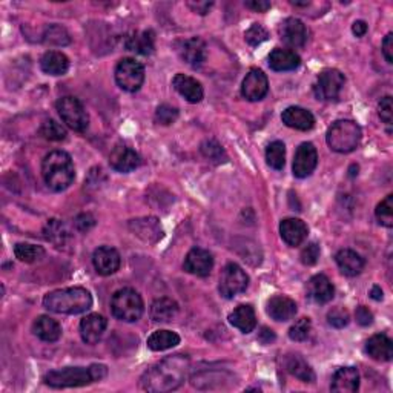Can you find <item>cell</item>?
Wrapping results in <instances>:
<instances>
[{"mask_svg": "<svg viewBox=\"0 0 393 393\" xmlns=\"http://www.w3.org/2000/svg\"><path fill=\"white\" fill-rule=\"evenodd\" d=\"M189 369L187 356L176 355L169 356L163 361L151 367L142 376L140 385L143 390L148 392H172L177 390L186 380Z\"/></svg>", "mask_w": 393, "mask_h": 393, "instance_id": "1", "label": "cell"}, {"mask_svg": "<svg viewBox=\"0 0 393 393\" xmlns=\"http://www.w3.org/2000/svg\"><path fill=\"white\" fill-rule=\"evenodd\" d=\"M43 306L54 314L78 315L92 308V295L85 287L57 289L43 296Z\"/></svg>", "mask_w": 393, "mask_h": 393, "instance_id": "2", "label": "cell"}, {"mask_svg": "<svg viewBox=\"0 0 393 393\" xmlns=\"http://www.w3.org/2000/svg\"><path fill=\"white\" fill-rule=\"evenodd\" d=\"M42 176L49 189L62 192L68 189L76 178V169L72 158L65 151H53L43 158Z\"/></svg>", "mask_w": 393, "mask_h": 393, "instance_id": "3", "label": "cell"}, {"mask_svg": "<svg viewBox=\"0 0 393 393\" xmlns=\"http://www.w3.org/2000/svg\"><path fill=\"white\" fill-rule=\"evenodd\" d=\"M326 142L331 149L340 154H347L361 142V128L352 120H338L327 129Z\"/></svg>", "mask_w": 393, "mask_h": 393, "instance_id": "4", "label": "cell"}, {"mask_svg": "<svg viewBox=\"0 0 393 393\" xmlns=\"http://www.w3.org/2000/svg\"><path fill=\"white\" fill-rule=\"evenodd\" d=\"M111 310L114 317L125 323H134L140 319L144 312V304L140 294L131 287H123L112 295Z\"/></svg>", "mask_w": 393, "mask_h": 393, "instance_id": "5", "label": "cell"}, {"mask_svg": "<svg viewBox=\"0 0 393 393\" xmlns=\"http://www.w3.org/2000/svg\"><path fill=\"white\" fill-rule=\"evenodd\" d=\"M45 384L54 389H67V387H83L91 383H96L92 375L91 366L86 367H65L59 370H51L43 378Z\"/></svg>", "mask_w": 393, "mask_h": 393, "instance_id": "6", "label": "cell"}, {"mask_svg": "<svg viewBox=\"0 0 393 393\" xmlns=\"http://www.w3.org/2000/svg\"><path fill=\"white\" fill-rule=\"evenodd\" d=\"M57 112H59L62 122L77 133H85L90 126V115L86 112L82 101L78 99L67 96L57 100Z\"/></svg>", "mask_w": 393, "mask_h": 393, "instance_id": "7", "label": "cell"}, {"mask_svg": "<svg viewBox=\"0 0 393 393\" xmlns=\"http://www.w3.org/2000/svg\"><path fill=\"white\" fill-rule=\"evenodd\" d=\"M115 82L126 92L138 91L144 82V67L135 59H122L115 67Z\"/></svg>", "mask_w": 393, "mask_h": 393, "instance_id": "8", "label": "cell"}, {"mask_svg": "<svg viewBox=\"0 0 393 393\" xmlns=\"http://www.w3.org/2000/svg\"><path fill=\"white\" fill-rule=\"evenodd\" d=\"M249 285V276L240 267L237 263H229L224 266V269L220 274V285H218V290H220L221 296L231 298L237 296L238 294H243Z\"/></svg>", "mask_w": 393, "mask_h": 393, "instance_id": "9", "label": "cell"}, {"mask_svg": "<svg viewBox=\"0 0 393 393\" xmlns=\"http://www.w3.org/2000/svg\"><path fill=\"white\" fill-rule=\"evenodd\" d=\"M346 78L338 69H324L317 77L315 96L321 100H337L344 88Z\"/></svg>", "mask_w": 393, "mask_h": 393, "instance_id": "10", "label": "cell"}, {"mask_svg": "<svg viewBox=\"0 0 393 393\" xmlns=\"http://www.w3.org/2000/svg\"><path fill=\"white\" fill-rule=\"evenodd\" d=\"M317 165H318L317 148L309 142L301 143L300 147H298L294 157V165H292L294 176L296 178L309 177L310 174L315 171Z\"/></svg>", "mask_w": 393, "mask_h": 393, "instance_id": "11", "label": "cell"}, {"mask_svg": "<svg viewBox=\"0 0 393 393\" xmlns=\"http://www.w3.org/2000/svg\"><path fill=\"white\" fill-rule=\"evenodd\" d=\"M269 82L266 74L261 69H251L247 72L243 85L242 94L246 100L249 101H260L267 96Z\"/></svg>", "mask_w": 393, "mask_h": 393, "instance_id": "12", "label": "cell"}, {"mask_svg": "<svg viewBox=\"0 0 393 393\" xmlns=\"http://www.w3.org/2000/svg\"><path fill=\"white\" fill-rule=\"evenodd\" d=\"M185 271L195 276H208L214 267L212 253L201 247H194L185 258Z\"/></svg>", "mask_w": 393, "mask_h": 393, "instance_id": "13", "label": "cell"}, {"mask_svg": "<svg viewBox=\"0 0 393 393\" xmlns=\"http://www.w3.org/2000/svg\"><path fill=\"white\" fill-rule=\"evenodd\" d=\"M92 263L96 267L97 274L108 276L115 274L120 269V253L117 249H114L111 246H100L99 249H96L92 256Z\"/></svg>", "mask_w": 393, "mask_h": 393, "instance_id": "14", "label": "cell"}, {"mask_svg": "<svg viewBox=\"0 0 393 393\" xmlns=\"http://www.w3.org/2000/svg\"><path fill=\"white\" fill-rule=\"evenodd\" d=\"M109 165L117 172H131L140 165V157L126 144H117L109 154Z\"/></svg>", "mask_w": 393, "mask_h": 393, "instance_id": "15", "label": "cell"}, {"mask_svg": "<svg viewBox=\"0 0 393 393\" xmlns=\"http://www.w3.org/2000/svg\"><path fill=\"white\" fill-rule=\"evenodd\" d=\"M281 40L290 48H301L308 40V30L300 19L289 17L280 25Z\"/></svg>", "mask_w": 393, "mask_h": 393, "instance_id": "16", "label": "cell"}, {"mask_svg": "<svg viewBox=\"0 0 393 393\" xmlns=\"http://www.w3.org/2000/svg\"><path fill=\"white\" fill-rule=\"evenodd\" d=\"M178 53L181 56V59H183L187 65H191L194 68H199L206 62L208 48L206 43L200 37H191L180 43Z\"/></svg>", "mask_w": 393, "mask_h": 393, "instance_id": "17", "label": "cell"}, {"mask_svg": "<svg viewBox=\"0 0 393 393\" xmlns=\"http://www.w3.org/2000/svg\"><path fill=\"white\" fill-rule=\"evenodd\" d=\"M108 321L103 315L91 314L80 321V335L86 344H96L103 337Z\"/></svg>", "mask_w": 393, "mask_h": 393, "instance_id": "18", "label": "cell"}, {"mask_svg": "<svg viewBox=\"0 0 393 393\" xmlns=\"http://www.w3.org/2000/svg\"><path fill=\"white\" fill-rule=\"evenodd\" d=\"M281 120L286 126L296 131H310L315 126L314 114L301 106H289L281 114Z\"/></svg>", "mask_w": 393, "mask_h": 393, "instance_id": "19", "label": "cell"}, {"mask_svg": "<svg viewBox=\"0 0 393 393\" xmlns=\"http://www.w3.org/2000/svg\"><path fill=\"white\" fill-rule=\"evenodd\" d=\"M308 226L300 218H286L280 223V234L283 242L290 247L300 246L308 238Z\"/></svg>", "mask_w": 393, "mask_h": 393, "instance_id": "20", "label": "cell"}, {"mask_svg": "<svg viewBox=\"0 0 393 393\" xmlns=\"http://www.w3.org/2000/svg\"><path fill=\"white\" fill-rule=\"evenodd\" d=\"M172 85L180 96L185 97L189 103H199L205 96V91H203V86L199 80L186 74H177L172 80Z\"/></svg>", "mask_w": 393, "mask_h": 393, "instance_id": "21", "label": "cell"}, {"mask_svg": "<svg viewBox=\"0 0 393 393\" xmlns=\"http://www.w3.org/2000/svg\"><path fill=\"white\" fill-rule=\"evenodd\" d=\"M266 310L275 321H289L296 315V304L285 295H275L267 301Z\"/></svg>", "mask_w": 393, "mask_h": 393, "instance_id": "22", "label": "cell"}, {"mask_svg": "<svg viewBox=\"0 0 393 393\" xmlns=\"http://www.w3.org/2000/svg\"><path fill=\"white\" fill-rule=\"evenodd\" d=\"M332 392L353 393L360 389V374L355 367H341L333 374Z\"/></svg>", "mask_w": 393, "mask_h": 393, "instance_id": "23", "label": "cell"}, {"mask_svg": "<svg viewBox=\"0 0 393 393\" xmlns=\"http://www.w3.org/2000/svg\"><path fill=\"white\" fill-rule=\"evenodd\" d=\"M335 294L333 285L324 274L314 275L308 283V295L318 304L329 303Z\"/></svg>", "mask_w": 393, "mask_h": 393, "instance_id": "24", "label": "cell"}, {"mask_svg": "<svg viewBox=\"0 0 393 393\" xmlns=\"http://www.w3.org/2000/svg\"><path fill=\"white\" fill-rule=\"evenodd\" d=\"M125 47L128 51H133L135 54L151 56L156 49V34L151 30L129 34L125 40Z\"/></svg>", "mask_w": 393, "mask_h": 393, "instance_id": "25", "label": "cell"}, {"mask_svg": "<svg viewBox=\"0 0 393 393\" xmlns=\"http://www.w3.org/2000/svg\"><path fill=\"white\" fill-rule=\"evenodd\" d=\"M366 352L376 361H390L393 356V343L387 335L376 333L366 343Z\"/></svg>", "mask_w": 393, "mask_h": 393, "instance_id": "26", "label": "cell"}, {"mask_svg": "<svg viewBox=\"0 0 393 393\" xmlns=\"http://www.w3.org/2000/svg\"><path fill=\"white\" fill-rule=\"evenodd\" d=\"M301 59L300 56L295 54L290 49H281L275 48L271 54H269V67L274 71H294L300 67Z\"/></svg>", "mask_w": 393, "mask_h": 393, "instance_id": "27", "label": "cell"}, {"mask_svg": "<svg viewBox=\"0 0 393 393\" xmlns=\"http://www.w3.org/2000/svg\"><path fill=\"white\" fill-rule=\"evenodd\" d=\"M33 332L37 338L47 343H56L62 337V327L54 318L48 315H40L33 324Z\"/></svg>", "mask_w": 393, "mask_h": 393, "instance_id": "28", "label": "cell"}, {"mask_svg": "<svg viewBox=\"0 0 393 393\" xmlns=\"http://www.w3.org/2000/svg\"><path fill=\"white\" fill-rule=\"evenodd\" d=\"M229 323L243 333H251L257 327L256 310L249 304H242L229 315Z\"/></svg>", "mask_w": 393, "mask_h": 393, "instance_id": "29", "label": "cell"}, {"mask_svg": "<svg viewBox=\"0 0 393 393\" xmlns=\"http://www.w3.org/2000/svg\"><path fill=\"white\" fill-rule=\"evenodd\" d=\"M335 261H337L340 271L346 276L360 275L364 269V258L352 249H341L335 256Z\"/></svg>", "mask_w": 393, "mask_h": 393, "instance_id": "30", "label": "cell"}, {"mask_svg": "<svg viewBox=\"0 0 393 393\" xmlns=\"http://www.w3.org/2000/svg\"><path fill=\"white\" fill-rule=\"evenodd\" d=\"M178 315V304L172 298L162 296L151 306V318L156 323H171Z\"/></svg>", "mask_w": 393, "mask_h": 393, "instance_id": "31", "label": "cell"}, {"mask_svg": "<svg viewBox=\"0 0 393 393\" xmlns=\"http://www.w3.org/2000/svg\"><path fill=\"white\" fill-rule=\"evenodd\" d=\"M40 68L49 76H63L69 68V59L60 51H48L42 56Z\"/></svg>", "mask_w": 393, "mask_h": 393, "instance_id": "32", "label": "cell"}, {"mask_svg": "<svg viewBox=\"0 0 393 393\" xmlns=\"http://www.w3.org/2000/svg\"><path fill=\"white\" fill-rule=\"evenodd\" d=\"M285 366L287 369V372L290 375H294L298 380H301L303 383H314L315 381V374L312 367L308 364L301 355L292 353L286 356Z\"/></svg>", "mask_w": 393, "mask_h": 393, "instance_id": "33", "label": "cell"}, {"mask_svg": "<svg viewBox=\"0 0 393 393\" xmlns=\"http://www.w3.org/2000/svg\"><path fill=\"white\" fill-rule=\"evenodd\" d=\"M177 344H180V337L171 331H157L148 338V347L154 352L167 351Z\"/></svg>", "mask_w": 393, "mask_h": 393, "instance_id": "34", "label": "cell"}, {"mask_svg": "<svg viewBox=\"0 0 393 393\" xmlns=\"http://www.w3.org/2000/svg\"><path fill=\"white\" fill-rule=\"evenodd\" d=\"M266 162L275 171H281L286 163V147L283 142H272L266 149Z\"/></svg>", "mask_w": 393, "mask_h": 393, "instance_id": "35", "label": "cell"}, {"mask_svg": "<svg viewBox=\"0 0 393 393\" xmlns=\"http://www.w3.org/2000/svg\"><path fill=\"white\" fill-rule=\"evenodd\" d=\"M43 235H45L48 242H51L53 244L63 246L68 240V231L60 220H56V218H53V220H49L47 223L45 229H43Z\"/></svg>", "mask_w": 393, "mask_h": 393, "instance_id": "36", "label": "cell"}, {"mask_svg": "<svg viewBox=\"0 0 393 393\" xmlns=\"http://www.w3.org/2000/svg\"><path fill=\"white\" fill-rule=\"evenodd\" d=\"M14 256L22 263H34L45 256V249L42 246H35L30 243H19L14 246Z\"/></svg>", "mask_w": 393, "mask_h": 393, "instance_id": "37", "label": "cell"}, {"mask_svg": "<svg viewBox=\"0 0 393 393\" xmlns=\"http://www.w3.org/2000/svg\"><path fill=\"white\" fill-rule=\"evenodd\" d=\"M40 134L49 142H62L67 138V129H65L59 122L49 119L42 123Z\"/></svg>", "mask_w": 393, "mask_h": 393, "instance_id": "38", "label": "cell"}, {"mask_svg": "<svg viewBox=\"0 0 393 393\" xmlns=\"http://www.w3.org/2000/svg\"><path fill=\"white\" fill-rule=\"evenodd\" d=\"M43 40H45L48 45L56 47H65L71 42L68 31L60 25H51L49 28H47L45 34H43Z\"/></svg>", "mask_w": 393, "mask_h": 393, "instance_id": "39", "label": "cell"}, {"mask_svg": "<svg viewBox=\"0 0 393 393\" xmlns=\"http://www.w3.org/2000/svg\"><path fill=\"white\" fill-rule=\"evenodd\" d=\"M376 220L385 228L393 226V195L389 194L375 209Z\"/></svg>", "mask_w": 393, "mask_h": 393, "instance_id": "40", "label": "cell"}, {"mask_svg": "<svg viewBox=\"0 0 393 393\" xmlns=\"http://www.w3.org/2000/svg\"><path fill=\"white\" fill-rule=\"evenodd\" d=\"M312 331V321L309 318H300L289 329V338L292 341H304L309 338Z\"/></svg>", "mask_w": 393, "mask_h": 393, "instance_id": "41", "label": "cell"}, {"mask_svg": "<svg viewBox=\"0 0 393 393\" xmlns=\"http://www.w3.org/2000/svg\"><path fill=\"white\" fill-rule=\"evenodd\" d=\"M178 119V109L171 105H160L156 111V120L160 125L169 126Z\"/></svg>", "mask_w": 393, "mask_h": 393, "instance_id": "42", "label": "cell"}, {"mask_svg": "<svg viewBox=\"0 0 393 393\" xmlns=\"http://www.w3.org/2000/svg\"><path fill=\"white\" fill-rule=\"evenodd\" d=\"M244 37L251 47H258L269 39V33L261 25L253 24L249 30L244 33Z\"/></svg>", "mask_w": 393, "mask_h": 393, "instance_id": "43", "label": "cell"}, {"mask_svg": "<svg viewBox=\"0 0 393 393\" xmlns=\"http://www.w3.org/2000/svg\"><path fill=\"white\" fill-rule=\"evenodd\" d=\"M327 321H329L331 326L337 327V329H343L351 321V315L343 308H335L327 314Z\"/></svg>", "mask_w": 393, "mask_h": 393, "instance_id": "44", "label": "cell"}, {"mask_svg": "<svg viewBox=\"0 0 393 393\" xmlns=\"http://www.w3.org/2000/svg\"><path fill=\"white\" fill-rule=\"evenodd\" d=\"M301 263L306 266H314L319 258V246L317 243H308L300 253Z\"/></svg>", "mask_w": 393, "mask_h": 393, "instance_id": "45", "label": "cell"}, {"mask_svg": "<svg viewBox=\"0 0 393 393\" xmlns=\"http://www.w3.org/2000/svg\"><path fill=\"white\" fill-rule=\"evenodd\" d=\"M378 114H380L381 120L389 126V133H390V126L393 122V108H392V97L385 96L384 99H381L380 105H378Z\"/></svg>", "mask_w": 393, "mask_h": 393, "instance_id": "46", "label": "cell"}, {"mask_svg": "<svg viewBox=\"0 0 393 393\" xmlns=\"http://www.w3.org/2000/svg\"><path fill=\"white\" fill-rule=\"evenodd\" d=\"M201 152L203 156L214 160V162H221V157L224 156L223 148L214 140H209L206 143L201 144Z\"/></svg>", "mask_w": 393, "mask_h": 393, "instance_id": "47", "label": "cell"}, {"mask_svg": "<svg viewBox=\"0 0 393 393\" xmlns=\"http://www.w3.org/2000/svg\"><path fill=\"white\" fill-rule=\"evenodd\" d=\"M355 318H356V321H358L360 326H370L374 323L372 312H370L367 308H364V306H360V308L356 309Z\"/></svg>", "mask_w": 393, "mask_h": 393, "instance_id": "48", "label": "cell"}, {"mask_svg": "<svg viewBox=\"0 0 393 393\" xmlns=\"http://www.w3.org/2000/svg\"><path fill=\"white\" fill-rule=\"evenodd\" d=\"M74 223L78 231L85 232V231H90L94 224H96V220H94V217L91 214H80L74 220Z\"/></svg>", "mask_w": 393, "mask_h": 393, "instance_id": "49", "label": "cell"}, {"mask_svg": "<svg viewBox=\"0 0 393 393\" xmlns=\"http://www.w3.org/2000/svg\"><path fill=\"white\" fill-rule=\"evenodd\" d=\"M383 54L387 63H393V34L389 33L383 40Z\"/></svg>", "mask_w": 393, "mask_h": 393, "instance_id": "50", "label": "cell"}, {"mask_svg": "<svg viewBox=\"0 0 393 393\" xmlns=\"http://www.w3.org/2000/svg\"><path fill=\"white\" fill-rule=\"evenodd\" d=\"M244 5L247 8L258 12H266L267 10H271V2H267V0H249V2H244Z\"/></svg>", "mask_w": 393, "mask_h": 393, "instance_id": "51", "label": "cell"}, {"mask_svg": "<svg viewBox=\"0 0 393 393\" xmlns=\"http://www.w3.org/2000/svg\"><path fill=\"white\" fill-rule=\"evenodd\" d=\"M189 6L195 11V12H199L201 14V16H205V14H208V11L210 10V6H212V2H189Z\"/></svg>", "mask_w": 393, "mask_h": 393, "instance_id": "52", "label": "cell"}, {"mask_svg": "<svg viewBox=\"0 0 393 393\" xmlns=\"http://www.w3.org/2000/svg\"><path fill=\"white\" fill-rule=\"evenodd\" d=\"M367 30H369V26L364 20H356L352 25V33L356 35V37H362V35L367 33Z\"/></svg>", "mask_w": 393, "mask_h": 393, "instance_id": "53", "label": "cell"}, {"mask_svg": "<svg viewBox=\"0 0 393 393\" xmlns=\"http://www.w3.org/2000/svg\"><path fill=\"white\" fill-rule=\"evenodd\" d=\"M258 340L263 344H271L272 341H275V333L271 329H267V327H263V329H261V332H260V335H258Z\"/></svg>", "mask_w": 393, "mask_h": 393, "instance_id": "54", "label": "cell"}, {"mask_svg": "<svg viewBox=\"0 0 393 393\" xmlns=\"http://www.w3.org/2000/svg\"><path fill=\"white\" fill-rule=\"evenodd\" d=\"M370 298L375 301H381L383 300V290L380 286H374L370 289Z\"/></svg>", "mask_w": 393, "mask_h": 393, "instance_id": "55", "label": "cell"}, {"mask_svg": "<svg viewBox=\"0 0 393 393\" xmlns=\"http://www.w3.org/2000/svg\"><path fill=\"white\" fill-rule=\"evenodd\" d=\"M292 5H295V6H308L309 2H292Z\"/></svg>", "mask_w": 393, "mask_h": 393, "instance_id": "56", "label": "cell"}]
</instances>
